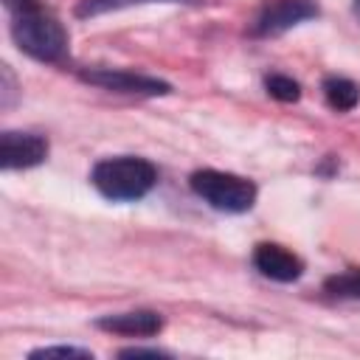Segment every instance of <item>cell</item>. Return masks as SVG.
Instances as JSON below:
<instances>
[{
  "label": "cell",
  "instance_id": "cell-6",
  "mask_svg": "<svg viewBox=\"0 0 360 360\" xmlns=\"http://www.w3.org/2000/svg\"><path fill=\"white\" fill-rule=\"evenodd\" d=\"M48 155L45 138L34 132H3L0 135V166L3 169H28L42 163Z\"/></svg>",
  "mask_w": 360,
  "mask_h": 360
},
{
  "label": "cell",
  "instance_id": "cell-14",
  "mask_svg": "<svg viewBox=\"0 0 360 360\" xmlns=\"http://www.w3.org/2000/svg\"><path fill=\"white\" fill-rule=\"evenodd\" d=\"M143 354L160 357V354H166V352H160V349H124V352H121V357H143Z\"/></svg>",
  "mask_w": 360,
  "mask_h": 360
},
{
  "label": "cell",
  "instance_id": "cell-4",
  "mask_svg": "<svg viewBox=\"0 0 360 360\" xmlns=\"http://www.w3.org/2000/svg\"><path fill=\"white\" fill-rule=\"evenodd\" d=\"M309 17H318V6L312 0H270L256 22H253V34L256 37H276V34H284L287 28L309 20Z\"/></svg>",
  "mask_w": 360,
  "mask_h": 360
},
{
  "label": "cell",
  "instance_id": "cell-3",
  "mask_svg": "<svg viewBox=\"0 0 360 360\" xmlns=\"http://www.w3.org/2000/svg\"><path fill=\"white\" fill-rule=\"evenodd\" d=\"M191 188L211 208L225 211V214H242L256 200V186L248 177H239V174H231V172H217V169L194 172L191 174Z\"/></svg>",
  "mask_w": 360,
  "mask_h": 360
},
{
  "label": "cell",
  "instance_id": "cell-12",
  "mask_svg": "<svg viewBox=\"0 0 360 360\" xmlns=\"http://www.w3.org/2000/svg\"><path fill=\"white\" fill-rule=\"evenodd\" d=\"M132 3H146V0H82V3L76 6V14H79V17H93V14L112 11V8H124V6H132Z\"/></svg>",
  "mask_w": 360,
  "mask_h": 360
},
{
  "label": "cell",
  "instance_id": "cell-13",
  "mask_svg": "<svg viewBox=\"0 0 360 360\" xmlns=\"http://www.w3.org/2000/svg\"><path fill=\"white\" fill-rule=\"evenodd\" d=\"M31 357H90V352L73 349V346H48V349L31 352Z\"/></svg>",
  "mask_w": 360,
  "mask_h": 360
},
{
  "label": "cell",
  "instance_id": "cell-7",
  "mask_svg": "<svg viewBox=\"0 0 360 360\" xmlns=\"http://www.w3.org/2000/svg\"><path fill=\"white\" fill-rule=\"evenodd\" d=\"M253 264H256V270L262 276H267L273 281H295L304 273V262L295 253H290L281 245H270V242H264V245L256 248Z\"/></svg>",
  "mask_w": 360,
  "mask_h": 360
},
{
  "label": "cell",
  "instance_id": "cell-8",
  "mask_svg": "<svg viewBox=\"0 0 360 360\" xmlns=\"http://www.w3.org/2000/svg\"><path fill=\"white\" fill-rule=\"evenodd\" d=\"M98 329L115 332V335H129V338H152L160 332L163 318L152 309H135V312H118V315H104L96 321Z\"/></svg>",
  "mask_w": 360,
  "mask_h": 360
},
{
  "label": "cell",
  "instance_id": "cell-1",
  "mask_svg": "<svg viewBox=\"0 0 360 360\" xmlns=\"http://www.w3.org/2000/svg\"><path fill=\"white\" fill-rule=\"evenodd\" d=\"M11 11V37L20 51L39 62H59L68 51V34L39 0H6Z\"/></svg>",
  "mask_w": 360,
  "mask_h": 360
},
{
  "label": "cell",
  "instance_id": "cell-10",
  "mask_svg": "<svg viewBox=\"0 0 360 360\" xmlns=\"http://www.w3.org/2000/svg\"><path fill=\"white\" fill-rule=\"evenodd\" d=\"M323 290L335 298H360V270L352 267V270H343V273H335L323 281Z\"/></svg>",
  "mask_w": 360,
  "mask_h": 360
},
{
  "label": "cell",
  "instance_id": "cell-9",
  "mask_svg": "<svg viewBox=\"0 0 360 360\" xmlns=\"http://www.w3.org/2000/svg\"><path fill=\"white\" fill-rule=\"evenodd\" d=\"M323 96H326V104L338 112H349L357 107L360 101V87L352 82V79H343V76H329L323 82Z\"/></svg>",
  "mask_w": 360,
  "mask_h": 360
},
{
  "label": "cell",
  "instance_id": "cell-2",
  "mask_svg": "<svg viewBox=\"0 0 360 360\" xmlns=\"http://www.w3.org/2000/svg\"><path fill=\"white\" fill-rule=\"evenodd\" d=\"M93 186L107 197V200H141L158 180V172L149 160L121 155V158H107L93 166L90 174Z\"/></svg>",
  "mask_w": 360,
  "mask_h": 360
},
{
  "label": "cell",
  "instance_id": "cell-5",
  "mask_svg": "<svg viewBox=\"0 0 360 360\" xmlns=\"http://www.w3.org/2000/svg\"><path fill=\"white\" fill-rule=\"evenodd\" d=\"M82 82L87 84H98L104 90H115V93H135V96H163L172 87L160 79L143 76V73H129V70H112V68H98V70H82L79 73Z\"/></svg>",
  "mask_w": 360,
  "mask_h": 360
},
{
  "label": "cell",
  "instance_id": "cell-11",
  "mask_svg": "<svg viewBox=\"0 0 360 360\" xmlns=\"http://www.w3.org/2000/svg\"><path fill=\"white\" fill-rule=\"evenodd\" d=\"M264 87H267V93H270L273 98H278V101H298V96H301L298 82H292L290 76H267Z\"/></svg>",
  "mask_w": 360,
  "mask_h": 360
}]
</instances>
